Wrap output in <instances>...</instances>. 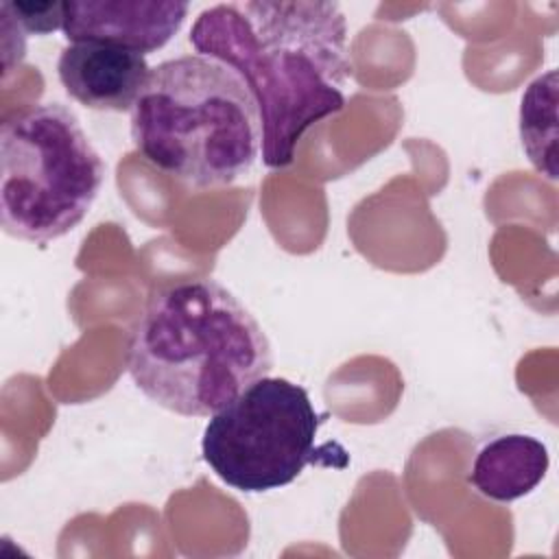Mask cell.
Returning <instances> with one entry per match:
<instances>
[{
  "label": "cell",
  "instance_id": "obj_1",
  "mask_svg": "<svg viewBox=\"0 0 559 559\" xmlns=\"http://www.w3.org/2000/svg\"><path fill=\"white\" fill-rule=\"evenodd\" d=\"M347 24L336 2H236L203 9L190 44L234 70L255 100L262 164L286 168L301 135L345 107L352 74Z\"/></svg>",
  "mask_w": 559,
  "mask_h": 559
},
{
  "label": "cell",
  "instance_id": "obj_2",
  "mask_svg": "<svg viewBox=\"0 0 559 559\" xmlns=\"http://www.w3.org/2000/svg\"><path fill=\"white\" fill-rule=\"evenodd\" d=\"M129 376L157 406L212 417L273 367L249 308L210 277L153 290L129 341Z\"/></svg>",
  "mask_w": 559,
  "mask_h": 559
},
{
  "label": "cell",
  "instance_id": "obj_3",
  "mask_svg": "<svg viewBox=\"0 0 559 559\" xmlns=\"http://www.w3.org/2000/svg\"><path fill=\"white\" fill-rule=\"evenodd\" d=\"M131 140L151 166L205 190L251 170L262 148V124L234 70L203 55H183L151 68L131 109Z\"/></svg>",
  "mask_w": 559,
  "mask_h": 559
},
{
  "label": "cell",
  "instance_id": "obj_4",
  "mask_svg": "<svg viewBox=\"0 0 559 559\" xmlns=\"http://www.w3.org/2000/svg\"><path fill=\"white\" fill-rule=\"evenodd\" d=\"M103 179L105 164L70 107L37 103L2 122L0 225L9 236H66L92 210Z\"/></svg>",
  "mask_w": 559,
  "mask_h": 559
},
{
  "label": "cell",
  "instance_id": "obj_5",
  "mask_svg": "<svg viewBox=\"0 0 559 559\" xmlns=\"http://www.w3.org/2000/svg\"><path fill=\"white\" fill-rule=\"evenodd\" d=\"M319 424L301 384L264 376L210 417L201 454L231 489L273 491L290 485L314 461Z\"/></svg>",
  "mask_w": 559,
  "mask_h": 559
},
{
  "label": "cell",
  "instance_id": "obj_6",
  "mask_svg": "<svg viewBox=\"0 0 559 559\" xmlns=\"http://www.w3.org/2000/svg\"><path fill=\"white\" fill-rule=\"evenodd\" d=\"M188 9L177 0H66L61 33L70 44H109L146 57L173 39Z\"/></svg>",
  "mask_w": 559,
  "mask_h": 559
},
{
  "label": "cell",
  "instance_id": "obj_7",
  "mask_svg": "<svg viewBox=\"0 0 559 559\" xmlns=\"http://www.w3.org/2000/svg\"><path fill=\"white\" fill-rule=\"evenodd\" d=\"M148 74L144 55L109 44H68L57 61L66 94L96 111H131Z\"/></svg>",
  "mask_w": 559,
  "mask_h": 559
},
{
  "label": "cell",
  "instance_id": "obj_8",
  "mask_svg": "<svg viewBox=\"0 0 559 559\" xmlns=\"http://www.w3.org/2000/svg\"><path fill=\"white\" fill-rule=\"evenodd\" d=\"M548 465V448L539 439L522 432L500 435L476 452L469 485L489 500L513 502L544 480Z\"/></svg>",
  "mask_w": 559,
  "mask_h": 559
},
{
  "label": "cell",
  "instance_id": "obj_9",
  "mask_svg": "<svg viewBox=\"0 0 559 559\" xmlns=\"http://www.w3.org/2000/svg\"><path fill=\"white\" fill-rule=\"evenodd\" d=\"M520 138L528 162L546 179H557V70L537 76L520 103Z\"/></svg>",
  "mask_w": 559,
  "mask_h": 559
},
{
  "label": "cell",
  "instance_id": "obj_10",
  "mask_svg": "<svg viewBox=\"0 0 559 559\" xmlns=\"http://www.w3.org/2000/svg\"><path fill=\"white\" fill-rule=\"evenodd\" d=\"M2 20L22 35H48L63 26V2H2Z\"/></svg>",
  "mask_w": 559,
  "mask_h": 559
}]
</instances>
